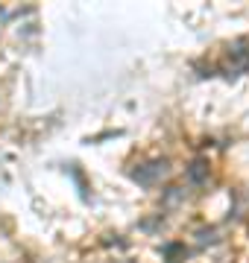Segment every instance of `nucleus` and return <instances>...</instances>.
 I'll list each match as a JSON object with an SVG mask.
<instances>
[{"mask_svg": "<svg viewBox=\"0 0 249 263\" xmlns=\"http://www.w3.org/2000/svg\"><path fill=\"white\" fill-rule=\"evenodd\" d=\"M188 179L197 181V184H200V181H205V179H208V164H205L202 158H197L191 164V170H188Z\"/></svg>", "mask_w": 249, "mask_h": 263, "instance_id": "2", "label": "nucleus"}, {"mask_svg": "<svg viewBox=\"0 0 249 263\" xmlns=\"http://www.w3.org/2000/svg\"><path fill=\"white\" fill-rule=\"evenodd\" d=\"M200 240L202 243H214L217 237H214V231H200Z\"/></svg>", "mask_w": 249, "mask_h": 263, "instance_id": "3", "label": "nucleus"}, {"mask_svg": "<svg viewBox=\"0 0 249 263\" xmlns=\"http://www.w3.org/2000/svg\"><path fill=\"white\" fill-rule=\"evenodd\" d=\"M170 173V164L164 158L158 161H150V164H141V167H135L129 176H132V181H138V184H155L158 179H164Z\"/></svg>", "mask_w": 249, "mask_h": 263, "instance_id": "1", "label": "nucleus"}]
</instances>
